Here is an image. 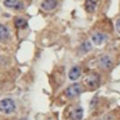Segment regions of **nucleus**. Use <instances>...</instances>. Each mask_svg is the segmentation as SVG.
Instances as JSON below:
<instances>
[{
	"label": "nucleus",
	"instance_id": "nucleus-1",
	"mask_svg": "<svg viewBox=\"0 0 120 120\" xmlns=\"http://www.w3.org/2000/svg\"><path fill=\"white\" fill-rule=\"evenodd\" d=\"M16 109L15 102L11 98H4L0 101V112L6 114L13 112Z\"/></svg>",
	"mask_w": 120,
	"mask_h": 120
},
{
	"label": "nucleus",
	"instance_id": "nucleus-2",
	"mask_svg": "<svg viewBox=\"0 0 120 120\" xmlns=\"http://www.w3.org/2000/svg\"><path fill=\"white\" fill-rule=\"evenodd\" d=\"M83 82H84L85 85H87L88 87L97 88L99 85L100 78H99L98 74H97V73H90V74H88L84 77Z\"/></svg>",
	"mask_w": 120,
	"mask_h": 120
},
{
	"label": "nucleus",
	"instance_id": "nucleus-3",
	"mask_svg": "<svg viewBox=\"0 0 120 120\" xmlns=\"http://www.w3.org/2000/svg\"><path fill=\"white\" fill-rule=\"evenodd\" d=\"M81 93H82V86H81V84H79L77 82L72 83L69 86H68L66 89V92H65L66 96L69 98H74L78 97Z\"/></svg>",
	"mask_w": 120,
	"mask_h": 120
},
{
	"label": "nucleus",
	"instance_id": "nucleus-4",
	"mask_svg": "<svg viewBox=\"0 0 120 120\" xmlns=\"http://www.w3.org/2000/svg\"><path fill=\"white\" fill-rule=\"evenodd\" d=\"M3 4L5 7L8 8L16 9V10H22L24 7L23 3L20 0H4Z\"/></svg>",
	"mask_w": 120,
	"mask_h": 120
},
{
	"label": "nucleus",
	"instance_id": "nucleus-5",
	"mask_svg": "<svg viewBox=\"0 0 120 120\" xmlns=\"http://www.w3.org/2000/svg\"><path fill=\"white\" fill-rule=\"evenodd\" d=\"M83 115V110L82 107H76L74 110L70 112L69 117L71 120H82Z\"/></svg>",
	"mask_w": 120,
	"mask_h": 120
},
{
	"label": "nucleus",
	"instance_id": "nucleus-6",
	"mask_svg": "<svg viewBox=\"0 0 120 120\" xmlns=\"http://www.w3.org/2000/svg\"><path fill=\"white\" fill-rule=\"evenodd\" d=\"M40 6L45 10H52L56 8L57 0H43Z\"/></svg>",
	"mask_w": 120,
	"mask_h": 120
},
{
	"label": "nucleus",
	"instance_id": "nucleus-7",
	"mask_svg": "<svg viewBox=\"0 0 120 120\" xmlns=\"http://www.w3.org/2000/svg\"><path fill=\"white\" fill-rule=\"evenodd\" d=\"M106 39H107V36L104 35V34H102V33H99V32L95 33V34L92 36V40H93V42H94L96 45H100V44H102Z\"/></svg>",
	"mask_w": 120,
	"mask_h": 120
},
{
	"label": "nucleus",
	"instance_id": "nucleus-8",
	"mask_svg": "<svg viewBox=\"0 0 120 120\" xmlns=\"http://www.w3.org/2000/svg\"><path fill=\"white\" fill-rule=\"evenodd\" d=\"M81 76V68L79 67H72L68 72V78L71 81H75L77 80L79 77Z\"/></svg>",
	"mask_w": 120,
	"mask_h": 120
},
{
	"label": "nucleus",
	"instance_id": "nucleus-9",
	"mask_svg": "<svg viewBox=\"0 0 120 120\" xmlns=\"http://www.w3.org/2000/svg\"><path fill=\"white\" fill-rule=\"evenodd\" d=\"M112 59L109 55H103L99 59V65L103 68H110L112 67Z\"/></svg>",
	"mask_w": 120,
	"mask_h": 120
},
{
	"label": "nucleus",
	"instance_id": "nucleus-10",
	"mask_svg": "<svg viewBox=\"0 0 120 120\" xmlns=\"http://www.w3.org/2000/svg\"><path fill=\"white\" fill-rule=\"evenodd\" d=\"M97 5H98V0H86L84 7H85V9L87 12L92 13L96 10Z\"/></svg>",
	"mask_w": 120,
	"mask_h": 120
},
{
	"label": "nucleus",
	"instance_id": "nucleus-11",
	"mask_svg": "<svg viewBox=\"0 0 120 120\" xmlns=\"http://www.w3.org/2000/svg\"><path fill=\"white\" fill-rule=\"evenodd\" d=\"M9 37V31L4 24H0V40H6Z\"/></svg>",
	"mask_w": 120,
	"mask_h": 120
},
{
	"label": "nucleus",
	"instance_id": "nucleus-12",
	"mask_svg": "<svg viewBox=\"0 0 120 120\" xmlns=\"http://www.w3.org/2000/svg\"><path fill=\"white\" fill-rule=\"evenodd\" d=\"M14 24L17 28H24L27 26V21L22 18H16L14 21Z\"/></svg>",
	"mask_w": 120,
	"mask_h": 120
},
{
	"label": "nucleus",
	"instance_id": "nucleus-13",
	"mask_svg": "<svg viewBox=\"0 0 120 120\" xmlns=\"http://www.w3.org/2000/svg\"><path fill=\"white\" fill-rule=\"evenodd\" d=\"M81 50L83 52H87L89 50H91V43L89 41H85L81 45Z\"/></svg>",
	"mask_w": 120,
	"mask_h": 120
},
{
	"label": "nucleus",
	"instance_id": "nucleus-14",
	"mask_svg": "<svg viewBox=\"0 0 120 120\" xmlns=\"http://www.w3.org/2000/svg\"><path fill=\"white\" fill-rule=\"evenodd\" d=\"M115 26H116V30H117V32L120 34V19H118V20L116 21Z\"/></svg>",
	"mask_w": 120,
	"mask_h": 120
},
{
	"label": "nucleus",
	"instance_id": "nucleus-15",
	"mask_svg": "<svg viewBox=\"0 0 120 120\" xmlns=\"http://www.w3.org/2000/svg\"><path fill=\"white\" fill-rule=\"evenodd\" d=\"M21 120H27V119H26V118H22Z\"/></svg>",
	"mask_w": 120,
	"mask_h": 120
}]
</instances>
